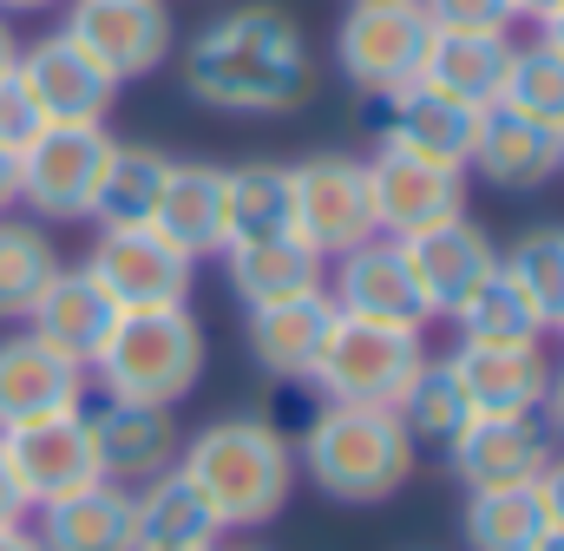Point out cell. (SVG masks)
Masks as SVG:
<instances>
[{"instance_id":"44","label":"cell","mask_w":564,"mask_h":551,"mask_svg":"<svg viewBox=\"0 0 564 551\" xmlns=\"http://www.w3.org/2000/svg\"><path fill=\"white\" fill-rule=\"evenodd\" d=\"M0 551H40L33 526H26V519H20V526H0Z\"/></svg>"},{"instance_id":"25","label":"cell","mask_w":564,"mask_h":551,"mask_svg":"<svg viewBox=\"0 0 564 551\" xmlns=\"http://www.w3.org/2000/svg\"><path fill=\"white\" fill-rule=\"evenodd\" d=\"M151 230L171 237L184 257H217L224 250V164H197V158H171L164 197L151 210Z\"/></svg>"},{"instance_id":"17","label":"cell","mask_w":564,"mask_h":551,"mask_svg":"<svg viewBox=\"0 0 564 551\" xmlns=\"http://www.w3.org/2000/svg\"><path fill=\"white\" fill-rule=\"evenodd\" d=\"M328 302L335 315H361V322H394V328H426V302L414 289V270L401 257L394 237H368L348 257L328 263Z\"/></svg>"},{"instance_id":"7","label":"cell","mask_w":564,"mask_h":551,"mask_svg":"<svg viewBox=\"0 0 564 551\" xmlns=\"http://www.w3.org/2000/svg\"><path fill=\"white\" fill-rule=\"evenodd\" d=\"M289 210H295V237L322 263L381 237L375 197H368V158H348V151H315V158L289 164Z\"/></svg>"},{"instance_id":"6","label":"cell","mask_w":564,"mask_h":551,"mask_svg":"<svg viewBox=\"0 0 564 551\" xmlns=\"http://www.w3.org/2000/svg\"><path fill=\"white\" fill-rule=\"evenodd\" d=\"M112 144L119 138L106 126H40V138L13 151V210H26L33 224L86 217Z\"/></svg>"},{"instance_id":"39","label":"cell","mask_w":564,"mask_h":551,"mask_svg":"<svg viewBox=\"0 0 564 551\" xmlns=\"http://www.w3.org/2000/svg\"><path fill=\"white\" fill-rule=\"evenodd\" d=\"M532 486H539V499H545V519H552V526L564 532V446L552 453V460H545V473H539Z\"/></svg>"},{"instance_id":"29","label":"cell","mask_w":564,"mask_h":551,"mask_svg":"<svg viewBox=\"0 0 564 551\" xmlns=\"http://www.w3.org/2000/svg\"><path fill=\"white\" fill-rule=\"evenodd\" d=\"M224 282L243 309H263L282 295H308L328 282V263L302 244V237H276V244H243V250H224Z\"/></svg>"},{"instance_id":"10","label":"cell","mask_w":564,"mask_h":551,"mask_svg":"<svg viewBox=\"0 0 564 551\" xmlns=\"http://www.w3.org/2000/svg\"><path fill=\"white\" fill-rule=\"evenodd\" d=\"M368 99V132H375V151H408V158H426V164H446V171H466L473 158V126L479 112L433 93L426 79H408L394 93H361Z\"/></svg>"},{"instance_id":"5","label":"cell","mask_w":564,"mask_h":551,"mask_svg":"<svg viewBox=\"0 0 564 551\" xmlns=\"http://www.w3.org/2000/svg\"><path fill=\"white\" fill-rule=\"evenodd\" d=\"M426 328H394V322H361V315H335L315 368L302 375L315 401H348V408H394L401 388L421 375Z\"/></svg>"},{"instance_id":"22","label":"cell","mask_w":564,"mask_h":551,"mask_svg":"<svg viewBox=\"0 0 564 551\" xmlns=\"http://www.w3.org/2000/svg\"><path fill=\"white\" fill-rule=\"evenodd\" d=\"M466 171H479L492 191H539L564 171V138L519 119L512 106H479Z\"/></svg>"},{"instance_id":"16","label":"cell","mask_w":564,"mask_h":551,"mask_svg":"<svg viewBox=\"0 0 564 551\" xmlns=\"http://www.w3.org/2000/svg\"><path fill=\"white\" fill-rule=\"evenodd\" d=\"M368 197H375V230L381 237H414L446 217H466V171L426 164L408 151H375L368 158Z\"/></svg>"},{"instance_id":"2","label":"cell","mask_w":564,"mask_h":551,"mask_svg":"<svg viewBox=\"0 0 564 551\" xmlns=\"http://www.w3.org/2000/svg\"><path fill=\"white\" fill-rule=\"evenodd\" d=\"M177 466L204 486L224 532H263L270 519H282V506L295 499V479H302L295 440L270 413H224V420L184 433Z\"/></svg>"},{"instance_id":"37","label":"cell","mask_w":564,"mask_h":551,"mask_svg":"<svg viewBox=\"0 0 564 551\" xmlns=\"http://www.w3.org/2000/svg\"><path fill=\"white\" fill-rule=\"evenodd\" d=\"M433 33H512L519 7L512 0H421Z\"/></svg>"},{"instance_id":"11","label":"cell","mask_w":564,"mask_h":551,"mask_svg":"<svg viewBox=\"0 0 564 551\" xmlns=\"http://www.w3.org/2000/svg\"><path fill=\"white\" fill-rule=\"evenodd\" d=\"M86 408V401H79ZM40 413V420H20V426H0V453L13 466V486L26 493V506H53L79 486L99 479V460H93V433H86V413Z\"/></svg>"},{"instance_id":"49","label":"cell","mask_w":564,"mask_h":551,"mask_svg":"<svg viewBox=\"0 0 564 551\" xmlns=\"http://www.w3.org/2000/svg\"><path fill=\"white\" fill-rule=\"evenodd\" d=\"M139 551H164V545H139ZM184 551H217V545H184Z\"/></svg>"},{"instance_id":"33","label":"cell","mask_w":564,"mask_h":551,"mask_svg":"<svg viewBox=\"0 0 564 551\" xmlns=\"http://www.w3.org/2000/svg\"><path fill=\"white\" fill-rule=\"evenodd\" d=\"M59 263H66V257H59L53 230L7 210V217H0V322H26V309L40 302V289L53 282Z\"/></svg>"},{"instance_id":"46","label":"cell","mask_w":564,"mask_h":551,"mask_svg":"<svg viewBox=\"0 0 564 551\" xmlns=\"http://www.w3.org/2000/svg\"><path fill=\"white\" fill-rule=\"evenodd\" d=\"M46 7H66V0H0L7 20H20V13H46Z\"/></svg>"},{"instance_id":"51","label":"cell","mask_w":564,"mask_h":551,"mask_svg":"<svg viewBox=\"0 0 564 551\" xmlns=\"http://www.w3.org/2000/svg\"><path fill=\"white\" fill-rule=\"evenodd\" d=\"M558 342H564V322H558Z\"/></svg>"},{"instance_id":"4","label":"cell","mask_w":564,"mask_h":551,"mask_svg":"<svg viewBox=\"0 0 564 551\" xmlns=\"http://www.w3.org/2000/svg\"><path fill=\"white\" fill-rule=\"evenodd\" d=\"M204 361H210V342H204V322L191 315V302L126 309L119 328L106 335V348L93 355L86 381H93V395H112V401L184 408L204 381Z\"/></svg>"},{"instance_id":"9","label":"cell","mask_w":564,"mask_h":551,"mask_svg":"<svg viewBox=\"0 0 564 551\" xmlns=\"http://www.w3.org/2000/svg\"><path fill=\"white\" fill-rule=\"evenodd\" d=\"M86 270L99 276V289L126 309H177L197 289V257H184L171 237H158L151 224H119L99 230L86 250Z\"/></svg>"},{"instance_id":"36","label":"cell","mask_w":564,"mask_h":551,"mask_svg":"<svg viewBox=\"0 0 564 551\" xmlns=\"http://www.w3.org/2000/svg\"><path fill=\"white\" fill-rule=\"evenodd\" d=\"M499 270L532 302V315L545 322V335H558V322H564V230H525L512 250H499Z\"/></svg>"},{"instance_id":"43","label":"cell","mask_w":564,"mask_h":551,"mask_svg":"<svg viewBox=\"0 0 564 551\" xmlns=\"http://www.w3.org/2000/svg\"><path fill=\"white\" fill-rule=\"evenodd\" d=\"M13 66H20V33H13V20L0 13V79H7Z\"/></svg>"},{"instance_id":"41","label":"cell","mask_w":564,"mask_h":551,"mask_svg":"<svg viewBox=\"0 0 564 551\" xmlns=\"http://www.w3.org/2000/svg\"><path fill=\"white\" fill-rule=\"evenodd\" d=\"M539 420H545V433L564 446V361L552 368V388H545V408H539Z\"/></svg>"},{"instance_id":"42","label":"cell","mask_w":564,"mask_h":551,"mask_svg":"<svg viewBox=\"0 0 564 551\" xmlns=\"http://www.w3.org/2000/svg\"><path fill=\"white\" fill-rule=\"evenodd\" d=\"M539 40H545V46H558V53H564V0H552V7L539 13Z\"/></svg>"},{"instance_id":"20","label":"cell","mask_w":564,"mask_h":551,"mask_svg":"<svg viewBox=\"0 0 564 551\" xmlns=\"http://www.w3.org/2000/svg\"><path fill=\"white\" fill-rule=\"evenodd\" d=\"M20 328H33V335H40L46 348H59L66 361L93 368V355H99L106 335L119 328V302L99 289V276L86 270V263H59L53 282L40 289V302L26 309Z\"/></svg>"},{"instance_id":"26","label":"cell","mask_w":564,"mask_h":551,"mask_svg":"<svg viewBox=\"0 0 564 551\" xmlns=\"http://www.w3.org/2000/svg\"><path fill=\"white\" fill-rule=\"evenodd\" d=\"M132 519H139V545H224V519L184 466H164L144 486H132Z\"/></svg>"},{"instance_id":"23","label":"cell","mask_w":564,"mask_h":551,"mask_svg":"<svg viewBox=\"0 0 564 551\" xmlns=\"http://www.w3.org/2000/svg\"><path fill=\"white\" fill-rule=\"evenodd\" d=\"M335 328V302L328 289H308V295H282L263 309H243V342H250V361L270 375V381H302L322 355Z\"/></svg>"},{"instance_id":"24","label":"cell","mask_w":564,"mask_h":551,"mask_svg":"<svg viewBox=\"0 0 564 551\" xmlns=\"http://www.w3.org/2000/svg\"><path fill=\"white\" fill-rule=\"evenodd\" d=\"M40 551H139V519H132V486L93 479L53 506H40L33 519Z\"/></svg>"},{"instance_id":"21","label":"cell","mask_w":564,"mask_h":551,"mask_svg":"<svg viewBox=\"0 0 564 551\" xmlns=\"http://www.w3.org/2000/svg\"><path fill=\"white\" fill-rule=\"evenodd\" d=\"M93 395L86 368L66 361L59 348H46L33 328L0 335V426L40 420V413H66Z\"/></svg>"},{"instance_id":"28","label":"cell","mask_w":564,"mask_h":551,"mask_svg":"<svg viewBox=\"0 0 564 551\" xmlns=\"http://www.w3.org/2000/svg\"><path fill=\"white\" fill-rule=\"evenodd\" d=\"M295 237V210H289V164H237L224 171V250H243V244H276ZM217 250V257H224Z\"/></svg>"},{"instance_id":"38","label":"cell","mask_w":564,"mask_h":551,"mask_svg":"<svg viewBox=\"0 0 564 551\" xmlns=\"http://www.w3.org/2000/svg\"><path fill=\"white\" fill-rule=\"evenodd\" d=\"M40 106H33V93H26V79H20V66L0 79V151H20L26 138H40Z\"/></svg>"},{"instance_id":"47","label":"cell","mask_w":564,"mask_h":551,"mask_svg":"<svg viewBox=\"0 0 564 551\" xmlns=\"http://www.w3.org/2000/svg\"><path fill=\"white\" fill-rule=\"evenodd\" d=\"M512 7H519V20H539V13H545L552 0H512Z\"/></svg>"},{"instance_id":"32","label":"cell","mask_w":564,"mask_h":551,"mask_svg":"<svg viewBox=\"0 0 564 551\" xmlns=\"http://www.w3.org/2000/svg\"><path fill=\"white\" fill-rule=\"evenodd\" d=\"M401 426H408V440L421 446V453H446L459 433H466V420H473V401H466V388H459V375L446 368V355H426L421 375L401 388Z\"/></svg>"},{"instance_id":"34","label":"cell","mask_w":564,"mask_h":551,"mask_svg":"<svg viewBox=\"0 0 564 551\" xmlns=\"http://www.w3.org/2000/svg\"><path fill=\"white\" fill-rule=\"evenodd\" d=\"M453 335L459 342H512V348H525V342H545V322L532 315V302L506 282V270H492L453 315Z\"/></svg>"},{"instance_id":"13","label":"cell","mask_w":564,"mask_h":551,"mask_svg":"<svg viewBox=\"0 0 564 551\" xmlns=\"http://www.w3.org/2000/svg\"><path fill=\"white\" fill-rule=\"evenodd\" d=\"M20 79L40 106L46 126H106L112 99H119V79L59 26L33 46H20Z\"/></svg>"},{"instance_id":"40","label":"cell","mask_w":564,"mask_h":551,"mask_svg":"<svg viewBox=\"0 0 564 551\" xmlns=\"http://www.w3.org/2000/svg\"><path fill=\"white\" fill-rule=\"evenodd\" d=\"M20 519H33V506H26V493L13 486V466H7V453H0V526H20Z\"/></svg>"},{"instance_id":"1","label":"cell","mask_w":564,"mask_h":551,"mask_svg":"<svg viewBox=\"0 0 564 551\" xmlns=\"http://www.w3.org/2000/svg\"><path fill=\"white\" fill-rule=\"evenodd\" d=\"M177 86L230 119H282L315 93L308 33L282 7H237L204 20L177 53Z\"/></svg>"},{"instance_id":"18","label":"cell","mask_w":564,"mask_h":551,"mask_svg":"<svg viewBox=\"0 0 564 551\" xmlns=\"http://www.w3.org/2000/svg\"><path fill=\"white\" fill-rule=\"evenodd\" d=\"M401 257H408V270H414L426 322H446L486 276L499 270V250H492V237H486L473 217H446V224H433V230L401 237Z\"/></svg>"},{"instance_id":"15","label":"cell","mask_w":564,"mask_h":551,"mask_svg":"<svg viewBox=\"0 0 564 551\" xmlns=\"http://www.w3.org/2000/svg\"><path fill=\"white\" fill-rule=\"evenodd\" d=\"M86 433H93V460L99 479L112 486H144L151 473L177 466V408H144V401H112V395H86Z\"/></svg>"},{"instance_id":"8","label":"cell","mask_w":564,"mask_h":551,"mask_svg":"<svg viewBox=\"0 0 564 551\" xmlns=\"http://www.w3.org/2000/svg\"><path fill=\"white\" fill-rule=\"evenodd\" d=\"M426 40L433 26H426L421 0H348L335 26V66L355 93H394L421 79Z\"/></svg>"},{"instance_id":"45","label":"cell","mask_w":564,"mask_h":551,"mask_svg":"<svg viewBox=\"0 0 564 551\" xmlns=\"http://www.w3.org/2000/svg\"><path fill=\"white\" fill-rule=\"evenodd\" d=\"M13 210V151H0V217Z\"/></svg>"},{"instance_id":"48","label":"cell","mask_w":564,"mask_h":551,"mask_svg":"<svg viewBox=\"0 0 564 551\" xmlns=\"http://www.w3.org/2000/svg\"><path fill=\"white\" fill-rule=\"evenodd\" d=\"M532 551H564V532H558V526H552V532H545V539H539V545H532Z\"/></svg>"},{"instance_id":"31","label":"cell","mask_w":564,"mask_h":551,"mask_svg":"<svg viewBox=\"0 0 564 551\" xmlns=\"http://www.w3.org/2000/svg\"><path fill=\"white\" fill-rule=\"evenodd\" d=\"M552 532L539 486H492V493H466L459 512V539L466 551H532Z\"/></svg>"},{"instance_id":"30","label":"cell","mask_w":564,"mask_h":551,"mask_svg":"<svg viewBox=\"0 0 564 551\" xmlns=\"http://www.w3.org/2000/svg\"><path fill=\"white\" fill-rule=\"evenodd\" d=\"M164 177H171V151L119 138L112 158H106V171H99V191H93L86 224H99V230L151 224V210H158V197H164Z\"/></svg>"},{"instance_id":"19","label":"cell","mask_w":564,"mask_h":551,"mask_svg":"<svg viewBox=\"0 0 564 551\" xmlns=\"http://www.w3.org/2000/svg\"><path fill=\"white\" fill-rule=\"evenodd\" d=\"M446 368L459 375L473 413H539L545 388H552L545 342H525V348H512V342H453Z\"/></svg>"},{"instance_id":"14","label":"cell","mask_w":564,"mask_h":551,"mask_svg":"<svg viewBox=\"0 0 564 551\" xmlns=\"http://www.w3.org/2000/svg\"><path fill=\"white\" fill-rule=\"evenodd\" d=\"M552 453H558V440L545 433L539 413H473L466 433L440 460L453 466V479L466 493H492V486H532Z\"/></svg>"},{"instance_id":"27","label":"cell","mask_w":564,"mask_h":551,"mask_svg":"<svg viewBox=\"0 0 564 551\" xmlns=\"http://www.w3.org/2000/svg\"><path fill=\"white\" fill-rule=\"evenodd\" d=\"M512 66V33H433L421 60V79L459 106H499Z\"/></svg>"},{"instance_id":"50","label":"cell","mask_w":564,"mask_h":551,"mask_svg":"<svg viewBox=\"0 0 564 551\" xmlns=\"http://www.w3.org/2000/svg\"><path fill=\"white\" fill-rule=\"evenodd\" d=\"M217 551H263V545H217Z\"/></svg>"},{"instance_id":"3","label":"cell","mask_w":564,"mask_h":551,"mask_svg":"<svg viewBox=\"0 0 564 551\" xmlns=\"http://www.w3.org/2000/svg\"><path fill=\"white\" fill-rule=\"evenodd\" d=\"M421 466V446L408 440L394 408H348V401H315L295 426V473L335 499V506H381L394 499Z\"/></svg>"},{"instance_id":"35","label":"cell","mask_w":564,"mask_h":551,"mask_svg":"<svg viewBox=\"0 0 564 551\" xmlns=\"http://www.w3.org/2000/svg\"><path fill=\"white\" fill-rule=\"evenodd\" d=\"M499 106H512L519 119H532V126H545V132L564 138V53L558 46H545L539 33L525 46H512Z\"/></svg>"},{"instance_id":"12","label":"cell","mask_w":564,"mask_h":551,"mask_svg":"<svg viewBox=\"0 0 564 551\" xmlns=\"http://www.w3.org/2000/svg\"><path fill=\"white\" fill-rule=\"evenodd\" d=\"M66 33L119 86L158 73L171 60V46H177V26H171V7L164 0H73L66 7Z\"/></svg>"}]
</instances>
